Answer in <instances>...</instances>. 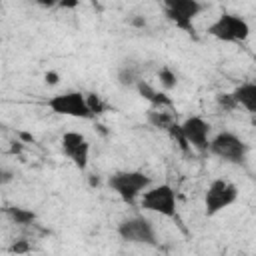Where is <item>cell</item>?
<instances>
[{"mask_svg":"<svg viewBox=\"0 0 256 256\" xmlns=\"http://www.w3.org/2000/svg\"><path fill=\"white\" fill-rule=\"evenodd\" d=\"M150 176L140 170H128V172H116L108 178V186L126 202L134 204L136 198L150 188Z\"/></svg>","mask_w":256,"mask_h":256,"instance_id":"cell-1","label":"cell"},{"mask_svg":"<svg viewBox=\"0 0 256 256\" xmlns=\"http://www.w3.org/2000/svg\"><path fill=\"white\" fill-rule=\"evenodd\" d=\"M208 34L214 36L220 42H234V44H238V42L248 40V36H250V24L244 18L236 16V14L224 12V14L218 16L216 22H212L208 26Z\"/></svg>","mask_w":256,"mask_h":256,"instance_id":"cell-2","label":"cell"},{"mask_svg":"<svg viewBox=\"0 0 256 256\" xmlns=\"http://www.w3.org/2000/svg\"><path fill=\"white\" fill-rule=\"evenodd\" d=\"M142 208L148 212H156L166 218H176L178 212V198L170 184H160L142 192Z\"/></svg>","mask_w":256,"mask_h":256,"instance_id":"cell-3","label":"cell"},{"mask_svg":"<svg viewBox=\"0 0 256 256\" xmlns=\"http://www.w3.org/2000/svg\"><path fill=\"white\" fill-rule=\"evenodd\" d=\"M208 152L222 158L224 162L242 164L246 160V154H248V144L232 132H220L210 140Z\"/></svg>","mask_w":256,"mask_h":256,"instance_id":"cell-4","label":"cell"},{"mask_svg":"<svg viewBox=\"0 0 256 256\" xmlns=\"http://www.w3.org/2000/svg\"><path fill=\"white\" fill-rule=\"evenodd\" d=\"M204 10V6L198 0H166L164 2V14L166 18L186 34L194 36V18Z\"/></svg>","mask_w":256,"mask_h":256,"instance_id":"cell-5","label":"cell"},{"mask_svg":"<svg viewBox=\"0 0 256 256\" xmlns=\"http://www.w3.org/2000/svg\"><path fill=\"white\" fill-rule=\"evenodd\" d=\"M236 200H238V188L224 178H216L210 182V186L206 188V194H204L206 214L214 216V214L226 210L228 206H232Z\"/></svg>","mask_w":256,"mask_h":256,"instance_id":"cell-6","label":"cell"},{"mask_svg":"<svg viewBox=\"0 0 256 256\" xmlns=\"http://www.w3.org/2000/svg\"><path fill=\"white\" fill-rule=\"evenodd\" d=\"M48 108L58 116H70V118H82V120L92 118L88 104H86V94L82 92L56 94L48 100Z\"/></svg>","mask_w":256,"mask_h":256,"instance_id":"cell-7","label":"cell"},{"mask_svg":"<svg viewBox=\"0 0 256 256\" xmlns=\"http://www.w3.org/2000/svg\"><path fill=\"white\" fill-rule=\"evenodd\" d=\"M118 236L124 242L130 244H148V246H156V232L150 220L142 218V216H134V218H126L118 224Z\"/></svg>","mask_w":256,"mask_h":256,"instance_id":"cell-8","label":"cell"},{"mask_svg":"<svg viewBox=\"0 0 256 256\" xmlns=\"http://www.w3.org/2000/svg\"><path fill=\"white\" fill-rule=\"evenodd\" d=\"M180 130L188 142V146L200 154L208 152L210 144V124L200 116H190L180 124Z\"/></svg>","mask_w":256,"mask_h":256,"instance_id":"cell-9","label":"cell"},{"mask_svg":"<svg viewBox=\"0 0 256 256\" xmlns=\"http://www.w3.org/2000/svg\"><path fill=\"white\" fill-rule=\"evenodd\" d=\"M62 152L78 170H86L90 162V142L80 132H66L62 136Z\"/></svg>","mask_w":256,"mask_h":256,"instance_id":"cell-10","label":"cell"},{"mask_svg":"<svg viewBox=\"0 0 256 256\" xmlns=\"http://www.w3.org/2000/svg\"><path fill=\"white\" fill-rule=\"evenodd\" d=\"M136 90H138V94H140L146 102H150V106L156 108V110H166V108H172V106H174L172 98H170L166 92H158V90L152 88L146 80H140V82L136 84Z\"/></svg>","mask_w":256,"mask_h":256,"instance_id":"cell-11","label":"cell"},{"mask_svg":"<svg viewBox=\"0 0 256 256\" xmlns=\"http://www.w3.org/2000/svg\"><path fill=\"white\" fill-rule=\"evenodd\" d=\"M232 96H234L238 108L242 106V108H244L246 112H250V114L256 112V84H254V82H244V84H240V86L232 92Z\"/></svg>","mask_w":256,"mask_h":256,"instance_id":"cell-12","label":"cell"},{"mask_svg":"<svg viewBox=\"0 0 256 256\" xmlns=\"http://www.w3.org/2000/svg\"><path fill=\"white\" fill-rule=\"evenodd\" d=\"M146 120H148L150 126H154V128H158V130H168V128L176 122L170 112H166V110H156V108H150V110H148Z\"/></svg>","mask_w":256,"mask_h":256,"instance_id":"cell-13","label":"cell"},{"mask_svg":"<svg viewBox=\"0 0 256 256\" xmlns=\"http://www.w3.org/2000/svg\"><path fill=\"white\" fill-rule=\"evenodd\" d=\"M116 80H118L120 86L132 88V86H136L142 78H140V72H138V68H136L134 64H124V66H120V70H118V74H116Z\"/></svg>","mask_w":256,"mask_h":256,"instance_id":"cell-14","label":"cell"},{"mask_svg":"<svg viewBox=\"0 0 256 256\" xmlns=\"http://www.w3.org/2000/svg\"><path fill=\"white\" fill-rule=\"evenodd\" d=\"M6 216L14 222V224H20V226H28L32 222H36V214L28 208H22V206H8L6 208Z\"/></svg>","mask_w":256,"mask_h":256,"instance_id":"cell-15","label":"cell"},{"mask_svg":"<svg viewBox=\"0 0 256 256\" xmlns=\"http://www.w3.org/2000/svg\"><path fill=\"white\" fill-rule=\"evenodd\" d=\"M166 132L172 136V140H174V142H178V148H180L184 154H190V152H192V148L188 146V142H186V138H184V134H182V130H180V124H178V122H174Z\"/></svg>","mask_w":256,"mask_h":256,"instance_id":"cell-16","label":"cell"},{"mask_svg":"<svg viewBox=\"0 0 256 256\" xmlns=\"http://www.w3.org/2000/svg\"><path fill=\"white\" fill-rule=\"evenodd\" d=\"M158 80H160V84L164 86V90H172V88H176V84H178V76H176L168 66L160 68V72H158Z\"/></svg>","mask_w":256,"mask_h":256,"instance_id":"cell-17","label":"cell"},{"mask_svg":"<svg viewBox=\"0 0 256 256\" xmlns=\"http://www.w3.org/2000/svg\"><path fill=\"white\" fill-rule=\"evenodd\" d=\"M216 104H218L224 112H234V110L238 108V104H236L232 92H220V94L216 96Z\"/></svg>","mask_w":256,"mask_h":256,"instance_id":"cell-18","label":"cell"},{"mask_svg":"<svg viewBox=\"0 0 256 256\" xmlns=\"http://www.w3.org/2000/svg\"><path fill=\"white\" fill-rule=\"evenodd\" d=\"M86 104H88V110H90L92 118H94V116H98V114H102V112H104V108H106L98 94H86Z\"/></svg>","mask_w":256,"mask_h":256,"instance_id":"cell-19","label":"cell"},{"mask_svg":"<svg viewBox=\"0 0 256 256\" xmlns=\"http://www.w3.org/2000/svg\"><path fill=\"white\" fill-rule=\"evenodd\" d=\"M8 250H10V254H14V256H24V254H28V252L32 250V246H30L28 240H22V238H20V240H14Z\"/></svg>","mask_w":256,"mask_h":256,"instance_id":"cell-20","label":"cell"},{"mask_svg":"<svg viewBox=\"0 0 256 256\" xmlns=\"http://www.w3.org/2000/svg\"><path fill=\"white\" fill-rule=\"evenodd\" d=\"M14 178H16V174H14L10 168L0 166V186H8V184H12Z\"/></svg>","mask_w":256,"mask_h":256,"instance_id":"cell-21","label":"cell"},{"mask_svg":"<svg viewBox=\"0 0 256 256\" xmlns=\"http://www.w3.org/2000/svg\"><path fill=\"white\" fill-rule=\"evenodd\" d=\"M44 80H46V84H48V86H56V84L60 82V74H58V72H54V70H48V72L44 74Z\"/></svg>","mask_w":256,"mask_h":256,"instance_id":"cell-22","label":"cell"},{"mask_svg":"<svg viewBox=\"0 0 256 256\" xmlns=\"http://www.w3.org/2000/svg\"><path fill=\"white\" fill-rule=\"evenodd\" d=\"M130 26H134V28H144V26H146V18H144V16H132V18H130Z\"/></svg>","mask_w":256,"mask_h":256,"instance_id":"cell-23","label":"cell"},{"mask_svg":"<svg viewBox=\"0 0 256 256\" xmlns=\"http://www.w3.org/2000/svg\"><path fill=\"white\" fill-rule=\"evenodd\" d=\"M20 152H22V142H12L10 154H20Z\"/></svg>","mask_w":256,"mask_h":256,"instance_id":"cell-24","label":"cell"},{"mask_svg":"<svg viewBox=\"0 0 256 256\" xmlns=\"http://www.w3.org/2000/svg\"><path fill=\"white\" fill-rule=\"evenodd\" d=\"M58 6H60V8H76L78 2H76V0H72V2H58Z\"/></svg>","mask_w":256,"mask_h":256,"instance_id":"cell-25","label":"cell"},{"mask_svg":"<svg viewBox=\"0 0 256 256\" xmlns=\"http://www.w3.org/2000/svg\"><path fill=\"white\" fill-rule=\"evenodd\" d=\"M20 138H22L24 142H34V136L28 134V132H20Z\"/></svg>","mask_w":256,"mask_h":256,"instance_id":"cell-26","label":"cell"},{"mask_svg":"<svg viewBox=\"0 0 256 256\" xmlns=\"http://www.w3.org/2000/svg\"><path fill=\"white\" fill-rule=\"evenodd\" d=\"M90 186H100V178H98V176H96V178L90 176Z\"/></svg>","mask_w":256,"mask_h":256,"instance_id":"cell-27","label":"cell"},{"mask_svg":"<svg viewBox=\"0 0 256 256\" xmlns=\"http://www.w3.org/2000/svg\"><path fill=\"white\" fill-rule=\"evenodd\" d=\"M4 128H6V126H4V124H2V122H0V134H2V132H4Z\"/></svg>","mask_w":256,"mask_h":256,"instance_id":"cell-28","label":"cell"},{"mask_svg":"<svg viewBox=\"0 0 256 256\" xmlns=\"http://www.w3.org/2000/svg\"><path fill=\"white\" fill-rule=\"evenodd\" d=\"M0 44H2V38H0Z\"/></svg>","mask_w":256,"mask_h":256,"instance_id":"cell-29","label":"cell"}]
</instances>
